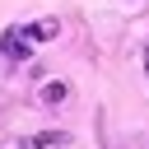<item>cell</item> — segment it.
<instances>
[{
    "mask_svg": "<svg viewBox=\"0 0 149 149\" xmlns=\"http://www.w3.org/2000/svg\"><path fill=\"white\" fill-rule=\"evenodd\" d=\"M144 70H149V51H144Z\"/></svg>",
    "mask_w": 149,
    "mask_h": 149,
    "instance_id": "obj_5",
    "label": "cell"
},
{
    "mask_svg": "<svg viewBox=\"0 0 149 149\" xmlns=\"http://www.w3.org/2000/svg\"><path fill=\"white\" fill-rule=\"evenodd\" d=\"M65 98H70V84H65V79H47V84H42V102H47V107H56V102H65Z\"/></svg>",
    "mask_w": 149,
    "mask_h": 149,
    "instance_id": "obj_3",
    "label": "cell"
},
{
    "mask_svg": "<svg viewBox=\"0 0 149 149\" xmlns=\"http://www.w3.org/2000/svg\"><path fill=\"white\" fill-rule=\"evenodd\" d=\"M0 51H5L9 61H23V56H28V33H23V28H5V33H0Z\"/></svg>",
    "mask_w": 149,
    "mask_h": 149,
    "instance_id": "obj_1",
    "label": "cell"
},
{
    "mask_svg": "<svg viewBox=\"0 0 149 149\" xmlns=\"http://www.w3.org/2000/svg\"><path fill=\"white\" fill-rule=\"evenodd\" d=\"M23 33H28V42H51V37L61 33V19H51V14H47V19H33Z\"/></svg>",
    "mask_w": 149,
    "mask_h": 149,
    "instance_id": "obj_2",
    "label": "cell"
},
{
    "mask_svg": "<svg viewBox=\"0 0 149 149\" xmlns=\"http://www.w3.org/2000/svg\"><path fill=\"white\" fill-rule=\"evenodd\" d=\"M51 144H70V135H65V130H42V135H33V149H51Z\"/></svg>",
    "mask_w": 149,
    "mask_h": 149,
    "instance_id": "obj_4",
    "label": "cell"
}]
</instances>
